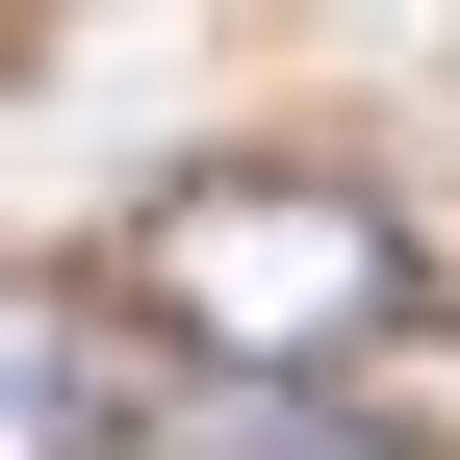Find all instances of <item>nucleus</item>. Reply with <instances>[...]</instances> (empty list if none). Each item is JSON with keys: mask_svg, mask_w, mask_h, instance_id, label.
Wrapping results in <instances>:
<instances>
[{"mask_svg": "<svg viewBox=\"0 0 460 460\" xmlns=\"http://www.w3.org/2000/svg\"><path fill=\"white\" fill-rule=\"evenodd\" d=\"M180 460H384V410H332V384H205Z\"/></svg>", "mask_w": 460, "mask_h": 460, "instance_id": "nucleus-3", "label": "nucleus"}, {"mask_svg": "<svg viewBox=\"0 0 460 460\" xmlns=\"http://www.w3.org/2000/svg\"><path fill=\"white\" fill-rule=\"evenodd\" d=\"M128 307L180 332L205 384H332V358L410 332V230L332 205V180H180V205L128 230Z\"/></svg>", "mask_w": 460, "mask_h": 460, "instance_id": "nucleus-1", "label": "nucleus"}, {"mask_svg": "<svg viewBox=\"0 0 460 460\" xmlns=\"http://www.w3.org/2000/svg\"><path fill=\"white\" fill-rule=\"evenodd\" d=\"M128 435V332L102 281H0V460H102Z\"/></svg>", "mask_w": 460, "mask_h": 460, "instance_id": "nucleus-2", "label": "nucleus"}]
</instances>
